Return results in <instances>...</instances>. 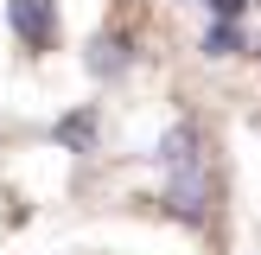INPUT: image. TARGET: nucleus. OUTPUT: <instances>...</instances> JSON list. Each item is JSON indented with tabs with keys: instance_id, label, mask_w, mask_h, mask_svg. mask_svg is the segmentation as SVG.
Wrapping results in <instances>:
<instances>
[{
	"instance_id": "obj_1",
	"label": "nucleus",
	"mask_w": 261,
	"mask_h": 255,
	"mask_svg": "<svg viewBox=\"0 0 261 255\" xmlns=\"http://www.w3.org/2000/svg\"><path fill=\"white\" fill-rule=\"evenodd\" d=\"M7 26L32 51H45L51 38H58V0H7Z\"/></svg>"
},
{
	"instance_id": "obj_2",
	"label": "nucleus",
	"mask_w": 261,
	"mask_h": 255,
	"mask_svg": "<svg viewBox=\"0 0 261 255\" xmlns=\"http://www.w3.org/2000/svg\"><path fill=\"white\" fill-rule=\"evenodd\" d=\"M166 211L185 217V223H198V217H204V178H198V166H178L172 191H166Z\"/></svg>"
},
{
	"instance_id": "obj_3",
	"label": "nucleus",
	"mask_w": 261,
	"mask_h": 255,
	"mask_svg": "<svg viewBox=\"0 0 261 255\" xmlns=\"http://www.w3.org/2000/svg\"><path fill=\"white\" fill-rule=\"evenodd\" d=\"M160 166H198V128L191 121H178V128H166V140H160Z\"/></svg>"
},
{
	"instance_id": "obj_4",
	"label": "nucleus",
	"mask_w": 261,
	"mask_h": 255,
	"mask_svg": "<svg viewBox=\"0 0 261 255\" xmlns=\"http://www.w3.org/2000/svg\"><path fill=\"white\" fill-rule=\"evenodd\" d=\"M89 70L96 76H121L127 70V45L121 38H96V45H89Z\"/></svg>"
},
{
	"instance_id": "obj_5",
	"label": "nucleus",
	"mask_w": 261,
	"mask_h": 255,
	"mask_svg": "<svg viewBox=\"0 0 261 255\" xmlns=\"http://www.w3.org/2000/svg\"><path fill=\"white\" fill-rule=\"evenodd\" d=\"M58 140H64V147H89V140H96V115H70V121H58Z\"/></svg>"
},
{
	"instance_id": "obj_6",
	"label": "nucleus",
	"mask_w": 261,
	"mask_h": 255,
	"mask_svg": "<svg viewBox=\"0 0 261 255\" xmlns=\"http://www.w3.org/2000/svg\"><path fill=\"white\" fill-rule=\"evenodd\" d=\"M204 51H211V58H229V51H242V32H236V26H211V32H204Z\"/></svg>"
},
{
	"instance_id": "obj_7",
	"label": "nucleus",
	"mask_w": 261,
	"mask_h": 255,
	"mask_svg": "<svg viewBox=\"0 0 261 255\" xmlns=\"http://www.w3.org/2000/svg\"><path fill=\"white\" fill-rule=\"evenodd\" d=\"M211 7H217V13H223V19H236V13H242V7H249V0H211Z\"/></svg>"
}]
</instances>
